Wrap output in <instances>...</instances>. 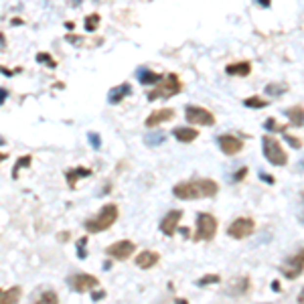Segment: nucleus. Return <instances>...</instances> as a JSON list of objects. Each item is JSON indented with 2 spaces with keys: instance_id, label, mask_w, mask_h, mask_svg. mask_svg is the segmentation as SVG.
<instances>
[{
  "instance_id": "1",
  "label": "nucleus",
  "mask_w": 304,
  "mask_h": 304,
  "mask_svg": "<svg viewBox=\"0 0 304 304\" xmlns=\"http://www.w3.org/2000/svg\"><path fill=\"white\" fill-rule=\"evenodd\" d=\"M219 191V185L211 178H193V181L178 183L173 189V195L183 201H193V199H209L215 197Z\"/></svg>"
},
{
  "instance_id": "2",
  "label": "nucleus",
  "mask_w": 304,
  "mask_h": 304,
  "mask_svg": "<svg viewBox=\"0 0 304 304\" xmlns=\"http://www.w3.org/2000/svg\"><path fill=\"white\" fill-rule=\"evenodd\" d=\"M118 215H120L118 205H116V203H108V205L102 207V211H100L98 215L86 221V229H87L89 233H102V231H108V229L118 221Z\"/></svg>"
},
{
  "instance_id": "3",
  "label": "nucleus",
  "mask_w": 304,
  "mask_h": 304,
  "mask_svg": "<svg viewBox=\"0 0 304 304\" xmlns=\"http://www.w3.org/2000/svg\"><path fill=\"white\" fill-rule=\"evenodd\" d=\"M261 148H264V156L268 158L270 164H274V167H284V164L288 162V156H286L284 148L280 146V142L276 140L274 136H264Z\"/></svg>"
},
{
  "instance_id": "4",
  "label": "nucleus",
  "mask_w": 304,
  "mask_h": 304,
  "mask_svg": "<svg viewBox=\"0 0 304 304\" xmlns=\"http://www.w3.org/2000/svg\"><path fill=\"white\" fill-rule=\"evenodd\" d=\"M162 79H164V84H162V86H156L154 91L148 93V100H150V102H154V100H158V98H173V95H176L178 91L183 89V84L178 81V75L169 73L167 77H162Z\"/></svg>"
},
{
  "instance_id": "5",
  "label": "nucleus",
  "mask_w": 304,
  "mask_h": 304,
  "mask_svg": "<svg viewBox=\"0 0 304 304\" xmlns=\"http://www.w3.org/2000/svg\"><path fill=\"white\" fill-rule=\"evenodd\" d=\"M217 219L209 213H199L197 215V233H195V241H209L215 238L217 233Z\"/></svg>"
},
{
  "instance_id": "6",
  "label": "nucleus",
  "mask_w": 304,
  "mask_h": 304,
  "mask_svg": "<svg viewBox=\"0 0 304 304\" xmlns=\"http://www.w3.org/2000/svg\"><path fill=\"white\" fill-rule=\"evenodd\" d=\"M185 118L189 124H199V126H213L215 124V116L207 108L201 106H187Z\"/></svg>"
},
{
  "instance_id": "7",
  "label": "nucleus",
  "mask_w": 304,
  "mask_h": 304,
  "mask_svg": "<svg viewBox=\"0 0 304 304\" xmlns=\"http://www.w3.org/2000/svg\"><path fill=\"white\" fill-rule=\"evenodd\" d=\"M256 229V221L252 217H238L233 223L227 227V233L233 239H243L247 236H252Z\"/></svg>"
},
{
  "instance_id": "8",
  "label": "nucleus",
  "mask_w": 304,
  "mask_h": 304,
  "mask_svg": "<svg viewBox=\"0 0 304 304\" xmlns=\"http://www.w3.org/2000/svg\"><path fill=\"white\" fill-rule=\"evenodd\" d=\"M134 252H136V243L130 241V239H122V241H116V243L106 247V254L112 260H118V261L128 260Z\"/></svg>"
},
{
  "instance_id": "9",
  "label": "nucleus",
  "mask_w": 304,
  "mask_h": 304,
  "mask_svg": "<svg viewBox=\"0 0 304 304\" xmlns=\"http://www.w3.org/2000/svg\"><path fill=\"white\" fill-rule=\"evenodd\" d=\"M69 284L73 286L75 292H91V290H95L100 286L98 278L91 274H75L71 280H69Z\"/></svg>"
},
{
  "instance_id": "10",
  "label": "nucleus",
  "mask_w": 304,
  "mask_h": 304,
  "mask_svg": "<svg viewBox=\"0 0 304 304\" xmlns=\"http://www.w3.org/2000/svg\"><path fill=\"white\" fill-rule=\"evenodd\" d=\"M302 268H304V256H302V250H300L298 254H294L282 266V274L286 276V278H290V280H296L298 276L302 274Z\"/></svg>"
},
{
  "instance_id": "11",
  "label": "nucleus",
  "mask_w": 304,
  "mask_h": 304,
  "mask_svg": "<svg viewBox=\"0 0 304 304\" xmlns=\"http://www.w3.org/2000/svg\"><path fill=\"white\" fill-rule=\"evenodd\" d=\"M219 148L223 154L227 156H233V154H238V152L243 148V140H239L238 136H231V134H223V136H219Z\"/></svg>"
},
{
  "instance_id": "12",
  "label": "nucleus",
  "mask_w": 304,
  "mask_h": 304,
  "mask_svg": "<svg viewBox=\"0 0 304 304\" xmlns=\"http://www.w3.org/2000/svg\"><path fill=\"white\" fill-rule=\"evenodd\" d=\"M181 219H183V211H178V209L167 213V217H164V219H162V223H160V231H162L167 238H173L174 233H176L178 221H181Z\"/></svg>"
},
{
  "instance_id": "13",
  "label": "nucleus",
  "mask_w": 304,
  "mask_h": 304,
  "mask_svg": "<svg viewBox=\"0 0 304 304\" xmlns=\"http://www.w3.org/2000/svg\"><path fill=\"white\" fill-rule=\"evenodd\" d=\"M174 118V112L171 108H164V109H156V112H152L148 118H146V126L148 128H154L158 124L167 122V120H173Z\"/></svg>"
},
{
  "instance_id": "14",
  "label": "nucleus",
  "mask_w": 304,
  "mask_h": 304,
  "mask_svg": "<svg viewBox=\"0 0 304 304\" xmlns=\"http://www.w3.org/2000/svg\"><path fill=\"white\" fill-rule=\"evenodd\" d=\"M158 260H160V256H158L156 252L146 250V252H142V254L136 256V266L142 268V270H150V268H154V266L158 264Z\"/></svg>"
},
{
  "instance_id": "15",
  "label": "nucleus",
  "mask_w": 304,
  "mask_h": 304,
  "mask_svg": "<svg viewBox=\"0 0 304 304\" xmlns=\"http://www.w3.org/2000/svg\"><path fill=\"white\" fill-rule=\"evenodd\" d=\"M21 296H22L21 286H10V288H6V290L2 288V290H0V304H2V302L15 304V302L21 300Z\"/></svg>"
},
{
  "instance_id": "16",
  "label": "nucleus",
  "mask_w": 304,
  "mask_h": 304,
  "mask_svg": "<svg viewBox=\"0 0 304 304\" xmlns=\"http://www.w3.org/2000/svg\"><path fill=\"white\" fill-rule=\"evenodd\" d=\"M89 174H91V171H89V169H86V167H79V169H71V171H67V173H65V176H67L69 189H75V185H77L79 178H86V176H89Z\"/></svg>"
},
{
  "instance_id": "17",
  "label": "nucleus",
  "mask_w": 304,
  "mask_h": 304,
  "mask_svg": "<svg viewBox=\"0 0 304 304\" xmlns=\"http://www.w3.org/2000/svg\"><path fill=\"white\" fill-rule=\"evenodd\" d=\"M227 75H236V77H247L252 71V65L247 61H241V63H233V65H227L225 67Z\"/></svg>"
},
{
  "instance_id": "18",
  "label": "nucleus",
  "mask_w": 304,
  "mask_h": 304,
  "mask_svg": "<svg viewBox=\"0 0 304 304\" xmlns=\"http://www.w3.org/2000/svg\"><path fill=\"white\" fill-rule=\"evenodd\" d=\"M173 134L178 142H193V140H197L199 130L197 128H174Z\"/></svg>"
},
{
  "instance_id": "19",
  "label": "nucleus",
  "mask_w": 304,
  "mask_h": 304,
  "mask_svg": "<svg viewBox=\"0 0 304 304\" xmlns=\"http://www.w3.org/2000/svg\"><path fill=\"white\" fill-rule=\"evenodd\" d=\"M128 93H130V86H128V84H122L120 87H114L112 91H109L108 102H109V104H120Z\"/></svg>"
},
{
  "instance_id": "20",
  "label": "nucleus",
  "mask_w": 304,
  "mask_h": 304,
  "mask_svg": "<svg viewBox=\"0 0 304 304\" xmlns=\"http://www.w3.org/2000/svg\"><path fill=\"white\" fill-rule=\"evenodd\" d=\"M162 77H164V75L154 73V71H146V69H140V71H138V81H140V84H144V86H148V84H158V81H162Z\"/></svg>"
},
{
  "instance_id": "21",
  "label": "nucleus",
  "mask_w": 304,
  "mask_h": 304,
  "mask_svg": "<svg viewBox=\"0 0 304 304\" xmlns=\"http://www.w3.org/2000/svg\"><path fill=\"white\" fill-rule=\"evenodd\" d=\"M286 116L290 118V124H292V126H302V106L286 109Z\"/></svg>"
},
{
  "instance_id": "22",
  "label": "nucleus",
  "mask_w": 304,
  "mask_h": 304,
  "mask_svg": "<svg viewBox=\"0 0 304 304\" xmlns=\"http://www.w3.org/2000/svg\"><path fill=\"white\" fill-rule=\"evenodd\" d=\"M243 104H245V108H254V109H260V108H266L268 106V102L258 98V95H254V98H247Z\"/></svg>"
},
{
  "instance_id": "23",
  "label": "nucleus",
  "mask_w": 304,
  "mask_h": 304,
  "mask_svg": "<svg viewBox=\"0 0 304 304\" xmlns=\"http://www.w3.org/2000/svg\"><path fill=\"white\" fill-rule=\"evenodd\" d=\"M29 164H31V156L29 154H26V156H22L21 160H17V164H15V171H12V176H19V171L22 169V167H29Z\"/></svg>"
},
{
  "instance_id": "24",
  "label": "nucleus",
  "mask_w": 304,
  "mask_h": 304,
  "mask_svg": "<svg viewBox=\"0 0 304 304\" xmlns=\"http://www.w3.org/2000/svg\"><path fill=\"white\" fill-rule=\"evenodd\" d=\"M98 22H100V15L95 12V15H91V17L86 19V29L87 31H95V29H98Z\"/></svg>"
},
{
  "instance_id": "25",
  "label": "nucleus",
  "mask_w": 304,
  "mask_h": 304,
  "mask_svg": "<svg viewBox=\"0 0 304 304\" xmlns=\"http://www.w3.org/2000/svg\"><path fill=\"white\" fill-rule=\"evenodd\" d=\"M264 126H266V130H270V132H284V126H278L274 118H268Z\"/></svg>"
},
{
  "instance_id": "26",
  "label": "nucleus",
  "mask_w": 304,
  "mask_h": 304,
  "mask_svg": "<svg viewBox=\"0 0 304 304\" xmlns=\"http://www.w3.org/2000/svg\"><path fill=\"white\" fill-rule=\"evenodd\" d=\"M39 302H59V296L55 294V292H51V290H49V292H45L43 296L39 298Z\"/></svg>"
},
{
  "instance_id": "27",
  "label": "nucleus",
  "mask_w": 304,
  "mask_h": 304,
  "mask_svg": "<svg viewBox=\"0 0 304 304\" xmlns=\"http://www.w3.org/2000/svg\"><path fill=\"white\" fill-rule=\"evenodd\" d=\"M213 282H219V276L215 274H209V276H205V278L199 280V286H205V284H213Z\"/></svg>"
},
{
  "instance_id": "28",
  "label": "nucleus",
  "mask_w": 304,
  "mask_h": 304,
  "mask_svg": "<svg viewBox=\"0 0 304 304\" xmlns=\"http://www.w3.org/2000/svg\"><path fill=\"white\" fill-rule=\"evenodd\" d=\"M164 138H167L164 134H154V136H148V138H146V142H148V144H154V146H156V144H160V142L164 140Z\"/></svg>"
},
{
  "instance_id": "29",
  "label": "nucleus",
  "mask_w": 304,
  "mask_h": 304,
  "mask_svg": "<svg viewBox=\"0 0 304 304\" xmlns=\"http://www.w3.org/2000/svg\"><path fill=\"white\" fill-rule=\"evenodd\" d=\"M286 140L290 146H294V148H302V142H300V138H294V136H286Z\"/></svg>"
},
{
  "instance_id": "30",
  "label": "nucleus",
  "mask_w": 304,
  "mask_h": 304,
  "mask_svg": "<svg viewBox=\"0 0 304 304\" xmlns=\"http://www.w3.org/2000/svg\"><path fill=\"white\" fill-rule=\"evenodd\" d=\"M39 61H41V63H47L49 67H55V61H51V57H49L47 53H41V55H39Z\"/></svg>"
},
{
  "instance_id": "31",
  "label": "nucleus",
  "mask_w": 304,
  "mask_h": 304,
  "mask_svg": "<svg viewBox=\"0 0 304 304\" xmlns=\"http://www.w3.org/2000/svg\"><path fill=\"white\" fill-rule=\"evenodd\" d=\"M86 243H87V238L81 239V241L77 243V256H79V258H86V252H84V245H86Z\"/></svg>"
},
{
  "instance_id": "32",
  "label": "nucleus",
  "mask_w": 304,
  "mask_h": 304,
  "mask_svg": "<svg viewBox=\"0 0 304 304\" xmlns=\"http://www.w3.org/2000/svg\"><path fill=\"white\" fill-rule=\"evenodd\" d=\"M89 140H91V146H93V148H100V136H98V134L91 132V134H89Z\"/></svg>"
},
{
  "instance_id": "33",
  "label": "nucleus",
  "mask_w": 304,
  "mask_h": 304,
  "mask_svg": "<svg viewBox=\"0 0 304 304\" xmlns=\"http://www.w3.org/2000/svg\"><path fill=\"white\" fill-rule=\"evenodd\" d=\"M104 296H106L104 290H95V292L91 294V300H100V298H104Z\"/></svg>"
},
{
  "instance_id": "34",
  "label": "nucleus",
  "mask_w": 304,
  "mask_h": 304,
  "mask_svg": "<svg viewBox=\"0 0 304 304\" xmlns=\"http://www.w3.org/2000/svg\"><path fill=\"white\" fill-rule=\"evenodd\" d=\"M245 174H247V169H245V167H241V169L238 171V174H236V181H241V178H243Z\"/></svg>"
},
{
  "instance_id": "35",
  "label": "nucleus",
  "mask_w": 304,
  "mask_h": 304,
  "mask_svg": "<svg viewBox=\"0 0 304 304\" xmlns=\"http://www.w3.org/2000/svg\"><path fill=\"white\" fill-rule=\"evenodd\" d=\"M8 98V91L6 89H2V87H0V106H2L4 104V100Z\"/></svg>"
},
{
  "instance_id": "36",
  "label": "nucleus",
  "mask_w": 304,
  "mask_h": 304,
  "mask_svg": "<svg viewBox=\"0 0 304 304\" xmlns=\"http://www.w3.org/2000/svg\"><path fill=\"white\" fill-rule=\"evenodd\" d=\"M261 181H266V183H274V178H272V176H266V174H261Z\"/></svg>"
},
{
  "instance_id": "37",
  "label": "nucleus",
  "mask_w": 304,
  "mask_h": 304,
  "mask_svg": "<svg viewBox=\"0 0 304 304\" xmlns=\"http://www.w3.org/2000/svg\"><path fill=\"white\" fill-rule=\"evenodd\" d=\"M272 288L276 290V292H278V290H280V282H274V284H272Z\"/></svg>"
},
{
  "instance_id": "38",
  "label": "nucleus",
  "mask_w": 304,
  "mask_h": 304,
  "mask_svg": "<svg viewBox=\"0 0 304 304\" xmlns=\"http://www.w3.org/2000/svg\"><path fill=\"white\" fill-rule=\"evenodd\" d=\"M6 160V154H2V152H0V162H4Z\"/></svg>"
},
{
  "instance_id": "39",
  "label": "nucleus",
  "mask_w": 304,
  "mask_h": 304,
  "mask_svg": "<svg viewBox=\"0 0 304 304\" xmlns=\"http://www.w3.org/2000/svg\"><path fill=\"white\" fill-rule=\"evenodd\" d=\"M260 2H261V4H266V6H268V4H270V0H260Z\"/></svg>"
},
{
  "instance_id": "40",
  "label": "nucleus",
  "mask_w": 304,
  "mask_h": 304,
  "mask_svg": "<svg viewBox=\"0 0 304 304\" xmlns=\"http://www.w3.org/2000/svg\"><path fill=\"white\" fill-rule=\"evenodd\" d=\"M6 140H4V136H0V144H4Z\"/></svg>"
}]
</instances>
